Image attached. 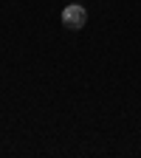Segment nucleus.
Returning a JSON list of instances; mask_svg holds the SVG:
<instances>
[{
  "mask_svg": "<svg viewBox=\"0 0 141 158\" xmlns=\"http://www.w3.org/2000/svg\"><path fill=\"white\" fill-rule=\"evenodd\" d=\"M88 23V11L79 6V3H71L62 9V26L65 28H82Z\"/></svg>",
  "mask_w": 141,
  "mask_h": 158,
  "instance_id": "1",
  "label": "nucleus"
}]
</instances>
